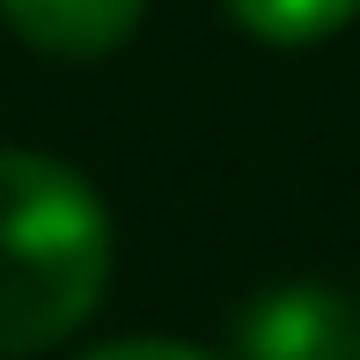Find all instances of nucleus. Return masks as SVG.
Listing matches in <instances>:
<instances>
[{
    "label": "nucleus",
    "instance_id": "f257e3e1",
    "mask_svg": "<svg viewBox=\"0 0 360 360\" xmlns=\"http://www.w3.org/2000/svg\"><path fill=\"white\" fill-rule=\"evenodd\" d=\"M110 287V214L81 169L0 147V353H52Z\"/></svg>",
    "mask_w": 360,
    "mask_h": 360
},
{
    "label": "nucleus",
    "instance_id": "39448f33",
    "mask_svg": "<svg viewBox=\"0 0 360 360\" xmlns=\"http://www.w3.org/2000/svg\"><path fill=\"white\" fill-rule=\"evenodd\" d=\"M81 360H214L199 346H176V338H110V346L81 353Z\"/></svg>",
    "mask_w": 360,
    "mask_h": 360
},
{
    "label": "nucleus",
    "instance_id": "7ed1b4c3",
    "mask_svg": "<svg viewBox=\"0 0 360 360\" xmlns=\"http://www.w3.org/2000/svg\"><path fill=\"white\" fill-rule=\"evenodd\" d=\"M140 15L147 0H0V22L44 59H110Z\"/></svg>",
    "mask_w": 360,
    "mask_h": 360
},
{
    "label": "nucleus",
    "instance_id": "20e7f679",
    "mask_svg": "<svg viewBox=\"0 0 360 360\" xmlns=\"http://www.w3.org/2000/svg\"><path fill=\"white\" fill-rule=\"evenodd\" d=\"M353 15H360V0H228V22L257 44H280V52L338 37Z\"/></svg>",
    "mask_w": 360,
    "mask_h": 360
},
{
    "label": "nucleus",
    "instance_id": "f03ea898",
    "mask_svg": "<svg viewBox=\"0 0 360 360\" xmlns=\"http://www.w3.org/2000/svg\"><path fill=\"white\" fill-rule=\"evenodd\" d=\"M236 360H360V302L331 280H287L236 309Z\"/></svg>",
    "mask_w": 360,
    "mask_h": 360
}]
</instances>
